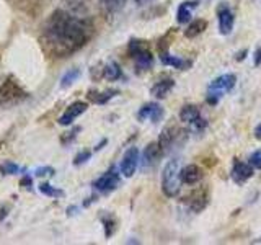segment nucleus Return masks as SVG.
<instances>
[{"label": "nucleus", "mask_w": 261, "mask_h": 245, "mask_svg": "<svg viewBox=\"0 0 261 245\" xmlns=\"http://www.w3.org/2000/svg\"><path fill=\"white\" fill-rule=\"evenodd\" d=\"M93 36V23L87 16L75 15L64 8H57L43 27L39 43L51 57H67L80 51Z\"/></svg>", "instance_id": "1"}, {"label": "nucleus", "mask_w": 261, "mask_h": 245, "mask_svg": "<svg viewBox=\"0 0 261 245\" xmlns=\"http://www.w3.org/2000/svg\"><path fill=\"white\" fill-rule=\"evenodd\" d=\"M201 2L199 0H186L181 5L178 7V12H176V20L179 24H186L191 21V16H193V8L198 7Z\"/></svg>", "instance_id": "19"}, {"label": "nucleus", "mask_w": 261, "mask_h": 245, "mask_svg": "<svg viewBox=\"0 0 261 245\" xmlns=\"http://www.w3.org/2000/svg\"><path fill=\"white\" fill-rule=\"evenodd\" d=\"M0 172H2L4 175H15V174H18L20 172V167L16 165V163L13 162H5L0 165Z\"/></svg>", "instance_id": "27"}, {"label": "nucleus", "mask_w": 261, "mask_h": 245, "mask_svg": "<svg viewBox=\"0 0 261 245\" xmlns=\"http://www.w3.org/2000/svg\"><path fill=\"white\" fill-rule=\"evenodd\" d=\"M80 76H82L80 69H77V67L69 69V70L62 76V79H61V87H62V88L70 87V85L73 84V82H77V79H79Z\"/></svg>", "instance_id": "25"}, {"label": "nucleus", "mask_w": 261, "mask_h": 245, "mask_svg": "<svg viewBox=\"0 0 261 245\" xmlns=\"http://www.w3.org/2000/svg\"><path fill=\"white\" fill-rule=\"evenodd\" d=\"M92 157V152L90 151H82L75 155V159H73V165H82V163H85L87 160H90Z\"/></svg>", "instance_id": "28"}, {"label": "nucleus", "mask_w": 261, "mask_h": 245, "mask_svg": "<svg viewBox=\"0 0 261 245\" xmlns=\"http://www.w3.org/2000/svg\"><path fill=\"white\" fill-rule=\"evenodd\" d=\"M21 185H23L24 188H31V178H30V177H24V178L21 180Z\"/></svg>", "instance_id": "34"}, {"label": "nucleus", "mask_w": 261, "mask_h": 245, "mask_svg": "<svg viewBox=\"0 0 261 245\" xmlns=\"http://www.w3.org/2000/svg\"><path fill=\"white\" fill-rule=\"evenodd\" d=\"M163 155V151H162V147L157 142H150L149 145L144 149V154H142V159H141V163H142V167H153L155 163H157L160 160V157Z\"/></svg>", "instance_id": "15"}, {"label": "nucleus", "mask_w": 261, "mask_h": 245, "mask_svg": "<svg viewBox=\"0 0 261 245\" xmlns=\"http://www.w3.org/2000/svg\"><path fill=\"white\" fill-rule=\"evenodd\" d=\"M255 137H256V139H261V125H258V126L255 128Z\"/></svg>", "instance_id": "37"}, {"label": "nucleus", "mask_w": 261, "mask_h": 245, "mask_svg": "<svg viewBox=\"0 0 261 245\" xmlns=\"http://www.w3.org/2000/svg\"><path fill=\"white\" fill-rule=\"evenodd\" d=\"M235 84H237L235 74H224V76H219L217 79H214L207 88V103L217 105L220 98H222V95L230 92L235 87Z\"/></svg>", "instance_id": "5"}, {"label": "nucleus", "mask_w": 261, "mask_h": 245, "mask_svg": "<svg viewBox=\"0 0 261 245\" xmlns=\"http://www.w3.org/2000/svg\"><path fill=\"white\" fill-rule=\"evenodd\" d=\"M139 163H141V155H139V149H137V147H129V149L124 152V155H122V159H121L119 172L126 178H130L136 174Z\"/></svg>", "instance_id": "10"}, {"label": "nucleus", "mask_w": 261, "mask_h": 245, "mask_svg": "<svg viewBox=\"0 0 261 245\" xmlns=\"http://www.w3.org/2000/svg\"><path fill=\"white\" fill-rule=\"evenodd\" d=\"M185 139H186V131H183L176 125H168L162 129L159 144L162 147L163 154H167L171 149H175V145H181Z\"/></svg>", "instance_id": "6"}, {"label": "nucleus", "mask_w": 261, "mask_h": 245, "mask_svg": "<svg viewBox=\"0 0 261 245\" xmlns=\"http://www.w3.org/2000/svg\"><path fill=\"white\" fill-rule=\"evenodd\" d=\"M179 177H181V182L186 185H196L199 183L204 174H202V168L196 163H190V165L181 167V172H179Z\"/></svg>", "instance_id": "16"}, {"label": "nucleus", "mask_w": 261, "mask_h": 245, "mask_svg": "<svg viewBox=\"0 0 261 245\" xmlns=\"http://www.w3.org/2000/svg\"><path fill=\"white\" fill-rule=\"evenodd\" d=\"M28 98V93L13 77H8L0 85V106H15Z\"/></svg>", "instance_id": "4"}, {"label": "nucleus", "mask_w": 261, "mask_h": 245, "mask_svg": "<svg viewBox=\"0 0 261 245\" xmlns=\"http://www.w3.org/2000/svg\"><path fill=\"white\" fill-rule=\"evenodd\" d=\"M250 163L253 165V168H259L261 170V149L255 151L250 155Z\"/></svg>", "instance_id": "29"}, {"label": "nucleus", "mask_w": 261, "mask_h": 245, "mask_svg": "<svg viewBox=\"0 0 261 245\" xmlns=\"http://www.w3.org/2000/svg\"><path fill=\"white\" fill-rule=\"evenodd\" d=\"M103 77L106 80H110V82H116V80L124 77V74H122V69H121V65L118 62L110 61L103 67Z\"/></svg>", "instance_id": "21"}, {"label": "nucleus", "mask_w": 261, "mask_h": 245, "mask_svg": "<svg viewBox=\"0 0 261 245\" xmlns=\"http://www.w3.org/2000/svg\"><path fill=\"white\" fill-rule=\"evenodd\" d=\"M88 108V105L85 102H75V103H72L67 110L64 111L62 116L57 119V122H59L61 126H70L73 121H75L80 114H84Z\"/></svg>", "instance_id": "14"}, {"label": "nucleus", "mask_w": 261, "mask_h": 245, "mask_svg": "<svg viewBox=\"0 0 261 245\" xmlns=\"http://www.w3.org/2000/svg\"><path fill=\"white\" fill-rule=\"evenodd\" d=\"M209 200H211L209 188L207 186H199V188H196V190H193L188 196H185L183 203L193 212H196V214H198V212H202L204 209L207 208Z\"/></svg>", "instance_id": "8"}, {"label": "nucleus", "mask_w": 261, "mask_h": 245, "mask_svg": "<svg viewBox=\"0 0 261 245\" xmlns=\"http://www.w3.org/2000/svg\"><path fill=\"white\" fill-rule=\"evenodd\" d=\"M179 119H181L185 125H190L191 131L194 133H202L207 126V121L202 118L201 108L198 105H185L181 111H179Z\"/></svg>", "instance_id": "7"}, {"label": "nucleus", "mask_w": 261, "mask_h": 245, "mask_svg": "<svg viewBox=\"0 0 261 245\" xmlns=\"http://www.w3.org/2000/svg\"><path fill=\"white\" fill-rule=\"evenodd\" d=\"M217 20H219V31L220 35L228 36L235 24V13L227 4H220L217 7Z\"/></svg>", "instance_id": "11"}, {"label": "nucleus", "mask_w": 261, "mask_h": 245, "mask_svg": "<svg viewBox=\"0 0 261 245\" xmlns=\"http://www.w3.org/2000/svg\"><path fill=\"white\" fill-rule=\"evenodd\" d=\"M163 114H165V111H163V108L157 102H149V103H145L141 110H139L137 118H139V121L159 122V121H162Z\"/></svg>", "instance_id": "12"}, {"label": "nucleus", "mask_w": 261, "mask_h": 245, "mask_svg": "<svg viewBox=\"0 0 261 245\" xmlns=\"http://www.w3.org/2000/svg\"><path fill=\"white\" fill-rule=\"evenodd\" d=\"M134 2H136L139 7H142V5H147V4H152L153 0H134Z\"/></svg>", "instance_id": "35"}, {"label": "nucleus", "mask_w": 261, "mask_h": 245, "mask_svg": "<svg viewBox=\"0 0 261 245\" xmlns=\"http://www.w3.org/2000/svg\"><path fill=\"white\" fill-rule=\"evenodd\" d=\"M160 61L163 65H170V67H173L176 70H188L193 65L191 59H181L178 56H171L168 51L160 53Z\"/></svg>", "instance_id": "17"}, {"label": "nucleus", "mask_w": 261, "mask_h": 245, "mask_svg": "<svg viewBox=\"0 0 261 245\" xmlns=\"http://www.w3.org/2000/svg\"><path fill=\"white\" fill-rule=\"evenodd\" d=\"M207 28V21L204 20V18H198V20H193V21H190V24L186 27V30H185V36L186 38H190V39H193V38H196V36H199L201 33H204V30Z\"/></svg>", "instance_id": "22"}, {"label": "nucleus", "mask_w": 261, "mask_h": 245, "mask_svg": "<svg viewBox=\"0 0 261 245\" xmlns=\"http://www.w3.org/2000/svg\"><path fill=\"white\" fill-rule=\"evenodd\" d=\"M101 223H103V227H105V235L106 239H110V237L114 234V231H116V217H114L113 214H110V212H105V214H101Z\"/></svg>", "instance_id": "24"}, {"label": "nucleus", "mask_w": 261, "mask_h": 245, "mask_svg": "<svg viewBox=\"0 0 261 245\" xmlns=\"http://www.w3.org/2000/svg\"><path fill=\"white\" fill-rule=\"evenodd\" d=\"M175 87V80L165 76V77H162L159 79L157 82L153 84V87L150 88V93L155 96V98H165L170 92H171V88Z\"/></svg>", "instance_id": "18"}, {"label": "nucleus", "mask_w": 261, "mask_h": 245, "mask_svg": "<svg viewBox=\"0 0 261 245\" xmlns=\"http://www.w3.org/2000/svg\"><path fill=\"white\" fill-rule=\"evenodd\" d=\"M119 92L118 90H103V92H98V90H90L88 92V100L92 102V103H96V105H105V103H108L111 98L116 96Z\"/></svg>", "instance_id": "20"}, {"label": "nucleus", "mask_w": 261, "mask_h": 245, "mask_svg": "<svg viewBox=\"0 0 261 245\" xmlns=\"http://www.w3.org/2000/svg\"><path fill=\"white\" fill-rule=\"evenodd\" d=\"M77 133H80V128H73L70 133H65V136L62 137V144H69V142H72L73 139L77 137Z\"/></svg>", "instance_id": "30"}, {"label": "nucleus", "mask_w": 261, "mask_h": 245, "mask_svg": "<svg viewBox=\"0 0 261 245\" xmlns=\"http://www.w3.org/2000/svg\"><path fill=\"white\" fill-rule=\"evenodd\" d=\"M247 53H248V51L245 49V51H242L240 54H237V61H243V59H245V56H247Z\"/></svg>", "instance_id": "36"}, {"label": "nucleus", "mask_w": 261, "mask_h": 245, "mask_svg": "<svg viewBox=\"0 0 261 245\" xmlns=\"http://www.w3.org/2000/svg\"><path fill=\"white\" fill-rule=\"evenodd\" d=\"M253 62H255L256 67H259L261 65V46L255 51V54H253Z\"/></svg>", "instance_id": "32"}, {"label": "nucleus", "mask_w": 261, "mask_h": 245, "mask_svg": "<svg viewBox=\"0 0 261 245\" xmlns=\"http://www.w3.org/2000/svg\"><path fill=\"white\" fill-rule=\"evenodd\" d=\"M127 51H129V56L133 57L134 65L139 74L147 72L153 67V56L149 47V43H147L145 39L133 38L129 41Z\"/></svg>", "instance_id": "3"}, {"label": "nucleus", "mask_w": 261, "mask_h": 245, "mask_svg": "<svg viewBox=\"0 0 261 245\" xmlns=\"http://www.w3.org/2000/svg\"><path fill=\"white\" fill-rule=\"evenodd\" d=\"M39 191L43 193V194H46V196H49V198H62V196L65 194L62 190H59V188H54V186H51L49 183H41L39 185Z\"/></svg>", "instance_id": "26"}, {"label": "nucleus", "mask_w": 261, "mask_h": 245, "mask_svg": "<svg viewBox=\"0 0 261 245\" xmlns=\"http://www.w3.org/2000/svg\"><path fill=\"white\" fill-rule=\"evenodd\" d=\"M38 177H44V175H54V168L51 167H44V168H38L36 172Z\"/></svg>", "instance_id": "31"}, {"label": "nucleus", "mask_w": 261, "mask_h": 245, "mask_svg": "<svg viewBox=\"0 0 261 245\" xmlns=\"http://www.w3.org/2000/svg\"><path fill=\"white\" fill-rule=\"evenodd\" d=\"M127 0H100V5L106 15H116L124 8Z\"/></svg>", "instance_id": "23"}, {"label": "nucleus", "mask_w": 261, "mask_h": 245, "mask_svg": "<svg viewBox=\"0 0 261 245\" xmlns=\"http://www.w3.org/2000/svg\"><path fill=\"white\" fill-rule=\"evenodd\" d=\"M119 174H121V172H118L116 167H111L108 172H105V174L100 178L95 180L93 188H95L96 191L103 193V194L113 193L119 186V183H121V175Z\"/></svg>", "instance_id": "9"}, {"label": "nucleus", "mask_w": 261, "mask_h": 245, "mask_svg": "<svg viewBox=\"0 0 261 245\" xmlns=\"http://www.w3.org/2000/svg\"><path fill=\"white\" fill-rule=\"evenodd\" d=\"M253 165L248 162H240V160H233V165H232V170H230V177L232 180L237 183V185H242L245 183L247 180H250L253 177Z\"/></svg>", "instance_id": "13"}, {"label": "nucleus", "mask_w": 261, "mask_h": 245, "mask_svg": "<svg viewBox=\"0 0 261 245\" xmlns=\"http://www.w3.org/2000/svg\"><path fill=\"white\" fill-rule=\"evenodd\" d=\"M7 214H8V206H2L0 208V223L7 217Z\"/></svg>", "instance_id": "33"}, {"label": "nucleus", "mask_w": 261, "mask_h": 245, "mask_svg": "<svg viewBox=\"0 0 261 245\" xmlns=\"http://www.w3.org/2000/svg\"><path fill=\"white\" fill-rule=\"evenodd\" d=\"M179 172H181V160L178 157L170 159L162 170V191L167 198H176L181 191L183 182Z\"/></svg>", "instance_id": "2"}]
</instances>
